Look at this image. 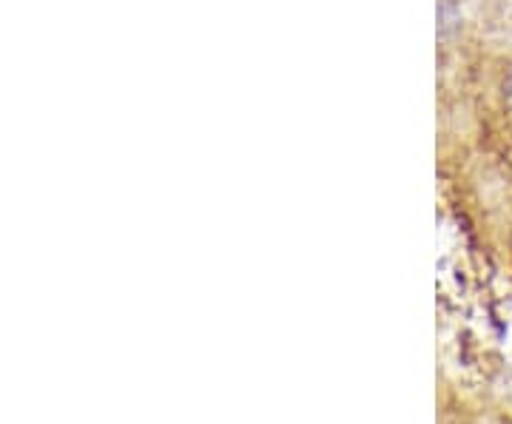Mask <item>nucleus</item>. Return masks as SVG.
I'll use <instances>...</instances> for the list:
<instances>
[{"label":"nucleus","mask_w":512,"mask_h":424,"mask_svg":"<svg viewBox=\"0 0 512 424\" xmlns=\"http://www.w3.org/2000/svg\"><path fill=\"white\" fill-rule=\"evenodd\" d=\"M504 103H507V109L512 111V72L507 74V80H504Z\"/></svg>","instance_id":"1"}]
</instances>
